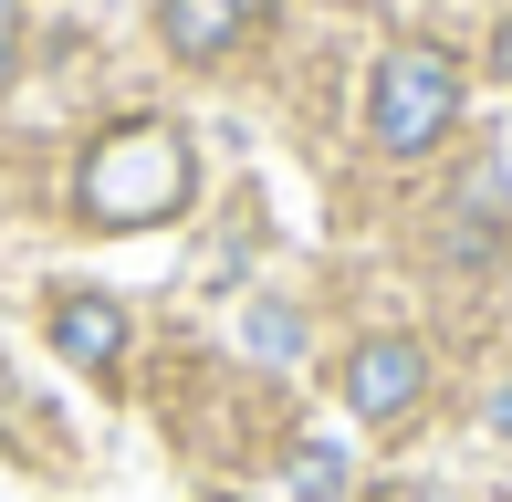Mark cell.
Returning <instances> with one entry per match:
<instances>
[{
  "instance_id": "1",
  "label": "cell",
  "mask_w": 512,
  "mask_h": 502,
  "mask_svg": "<svg viewBox=\"0 0 512 502\" xmlns=\"http://www.w3.org/2000/svg\"><path fill=\"white\" fill-rule=\"evenodd\" d=\"M189 136L178 126H115L84 147V178H74V210L95 220V231H157V220L189 210Z\"/></svg>"
},
{
  "instance_id": "2",
  "label": "cell",
  "mask_w": 512,
  "mask_h": 502,
  "mask_svg": "<svg viewBox=\"0 0 512 502\" xmlns=\"http://www.w3.org/2000/svg\"><path fill=\"white\" fill-rule=\"evenodd\" d=\"M450 126H460V63L439 53V42H398V53L377 63V84H366L377 157H429Z\"/></svg>"
},
{
  "instance_id": "3",
  "label": "cell",
  "mask_w": 512,
  "mask_h": 502,
  "mask_svg": "<svg viewBox=\"0 0 512 502\" xmlns=\"http://www.w3.org/2000/svg\"><path fill=\"white\" fill-rule=\"evenodd\" d=\"M345 408H356L366 429H408L418 408H429V346H418V335H366V346L345 356Z\"/></svg>"
},
{
  "instance_id": "4",
  "label": "cell",
  "mask_w": 512,
  "mask_h": 502,
  "mask_svg": "<svg viewBox=\"0 0 512 502\" xmlns=\"http://www.w3.org/2000/svg\"><path fill=\"white\" fill-rule=\"evenodd\" d=\"M241 32H251V21L230 11V0H157V42H168V63H230Z\"/></svg>"
},
{
  "instance_id": "5",
  "label": "cell",
  "mask_w": 512,
  "mask_h": 502,
  "mask_svg": "<svg viewBox=\"0 0 512 502\" xmlns=\"http://www.w3.org/2000/svg\"><path fill=\"white\" fill-rule=\"evenodd\" d=\"M53 346L74 356L84 377H105L115 356H126V304H105V293H53Z\"/></svg>"
},
{
  "instance_id": "6",
  "label": "cell",
  "mask_w": 512,
  "mask_h": 502,
  "mask_svg": "<svg viewBox=\"0 0 512 502\" xmlns=\"http://www.w3.org/2000/svg\"><path fill=\"white\" fill-rule=\"evenodd\" d=\"M21 84V0H0V95Z\"/></svg>"
},
{
  "instance_id": "7",
  "label": "cell",
  "mask_w": 512,
  "mask_h": 502,
  "mask_svg": "<svg viewBox=\"0 0 512 502\" xmlns=\"http://www.w3.org/2000/svg\"><path fill=\"white\" fill-rule=\"evenodd\" d=\"M492 63H502V74H512V11H502V32H492Z\"/></svg>"
},
{
  "instance_id": "8",
  "label": "cell",
  "mask_w": 512,
  "mask_h": 502,
  "mask_svg": "<svg viewBox=\"0 0 512 502\" xmlns=\"http://www.w3.org/2000/svg\"><path fill=\"white\" fill-rule=\"evenodd\" d=\"M230 11H241V21H272V11H283V0H230Z\"/></svg>"
}]
</instances>
